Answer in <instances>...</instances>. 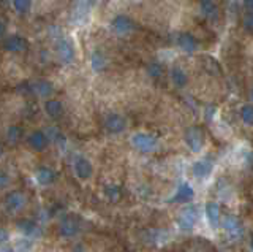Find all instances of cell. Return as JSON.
<instances>
[{"label": "cell", "mask_w": 253, "mask_h": 252, "mask_svg": "<svg viewBox=\"0 0 253 252\" xmlns=\"http://www.w3.org/2000/svg\"><path fill=\"white\" fill-rule=\"evenodd\" d=\"M221 227H223V232L229 241H236L242 238L244 227H242V222L236 216H231V214L225 216L221 219Z\"/></svg>", "instance_id": "1"}, {"label": "cell", "mask_w": 253, "mask_h": 252, "mask_svg": "<svg viewBox=\"0 0 253 252\" xmlns=\"http://www.w3.org/2000/svg\"><path fill=\"white\" fill-rule=\"evenodd\" d=\"M131 145L141 152H152L157 149L158 141L155 137L149 135V133H134L131 137Z\"/></svg>", "instance_id": "2"}, {"label": "cell", "mask_w": 253, "mask_h": 252, "mask_svg": "<svg viewBox=\"0 0 253 252\" xmlns=\"http://www.w3.org/2000/svg\"><path fill=\"white\" fill-rule=\"evenodd\" d=\"M26 203H27L26 194H22L19 191H14V192H10L5 197L3 206H5V209L8 212H18V211H21L24 206H26Z\"/></svg>", "instance_id": "3"}, {"label": "cell", "mask_w": 253, "mask_h": 252, "mask_svg": "<svg viewBox=\"0 0 253 252\" xmlns=\"http://www.w3.org/2000/svg\"><path fill=\"white\" fill-rule=\"evenodd\" d=\"M198 220V209L196 206H187L180 211V214L177 217V224L184 232L192 230Z\"/></svg>", "instance_id": "4"}, {"label": "cell", "mask_w": 253, "mask_h": 252, "mask_svg": "<svg viewBox=\"0 0 253 252\" xmlns=\"http://www.w3.org/2000/svg\"><path fill=\"white\" fill-rule=\"evenodd\" d=\"M185 143L193 152H200L204 145V133L200 127H190L185 132Z\"/></svg>", "instance_id": "5"}, {"label": "cell", "mask_w": 253, "mask_h": 252, "mask_svg": "<svg viewBox=\"0 0 253 252\" xmlns=\"http://www.w3.org/2000/svg\"><path fill=\"white\" fill-rule=\"evenodd\" d=\"M111 26H113V30L119 35H126L133 30V22L128 16H125V14H119V16H116L113 19V22H111Z\"/></svg>", "instance_id": "6"}, {"label": "cell", "mask_w": 253, "mask_h": 252, "mask_svg": "<svg viewBox=\"0 0 253 252\" xmlns=\"http://www.w3.org/2000/svg\"><path fill=\"white\" fill-rule=\"evenodd\" d=\"M105 127L109 133H122L126 127V122L121 114H108L105 119Z\"/></svg>", "instance_id": "7"}, {"label": "cell", "mask_w": 253, "mask_h": 252, "mask_svg": "<svg viewBox=\"0 0 253 252\" xmlns=\"http://www.w3.org/2000/svg\"><path fill=\"white\" fill-rule=\"evenodd\" d=\"M27 141H29V146L34 149V151H44V149L47 148V143H49V138H47V135L44 132L35 130L29 135Z\"/></svg>", "instance_id": "8"}, {"label": "cell", "mask_w": 253, "mask_h": 252, "mask_svg": "<svg viewBox=\"0 0 253 252\" xmlns=\"http://www.w3.org/2000/svg\"><path fill=\"white\" fill-rule=\"evenodd\" d=\"M75 173L79 179H89L93 173L92 163L85 159V157H78L75 160Z\"/></svg>", "instance_id": "9"}, {"label": "cell", "mask_w": 253, "mask_h": 252, "mask_svg": "<svg viewBox=\"0 0 253 252\" xmlns=\"http://www.w3.org/2000/svg\"><path fill=\"white\" fill-rule=\"evenodd\" d=\"M55 51H57L59 57H60V60L63 62V64H70V62H73L75 50L67 40H59L57 46H55Z\"/></svg>", "instance_id": "10"}, {"label": "cell", "mask_w": 253, "mask_h": 252, "mask_svg": "<svg viewBox=\"0 0 253 252\" xmlns=\"http://www.w3.org/2000/svg\"><path fill=\"white\" fill-rule=\"evenodd\" d=\"M59 232H60L62 236H65V238H71V236H75L79 232L78 220L75 217H65L59 225Z\"/></svg>", "instance_id": "11"}, {"label": "cell", "mask_w": 253, "mask_h": 252, "mask_svg": "<svg viewBox=\"0 0 253 252\" xmlns=\"http://www.w3.org/2000/svg\"><path fill=\"white\" fill-rule=\"evenodd\" d=\"M26 48H27V43L19 35H11L5 40V50L8 52H22V51H26Z\"/></svg>", "instance_id": "12"}, {"label": "cell", "mask_w": 253, "mask_h": 252, "mask_svg": "<svg viewBox=\"0 0 253 252\" xmlns=\"http://www.w3.org/2000/svg\"><path fill=\"white\" fill-rule=\"evenodd\" d=\"M212 168H213V165H212V162L209 159L198 160L193 165V175L198 179H204V178H208L211 173H212Z\"/></svg>", "instance_id": "13"}, {"label": "cell", "mask_w": 253, "mask_h": 252, "mask_svg": "<svg viewBox=\"0 0 253 252\" xmlns=\"http://www.w3.org/2000/svg\"><path fill=\"white\" fill-rule=\"evenodd\" d=\"M206 216H208V220L212 228H217L221 222H220V206L215 202H209L206 204Z\"/></svg>", "instance_id": "14"}, {"label": "cell", "mask_w": 253, "mask_h": 252, "mask_svg": "<svg viewBox=\"0 0 253 252\" xmlns=\"http://www.w3.org/2000/svg\"><path fill=\"white\" fill-rule=\"evenodd\" d=\"M177 45H179V48L182 51H185L188 54L195 52L196 48H198V42L195 40V37L190 35V34H180L179 38H177Z\"/></svg>", "instance_id": "15"}, {"label": "cell", "mask_w": 253, "mask_h": 252, "mask_svg": "<svg viewBox=\"0 0 253 252\" xmlns=\"http://www.w3.org/2000/svg\"><path fill=\"white\" fill-rule=\"evenodd\" d=\"M193 195H195V192H193L192 186L187 184V183H182V184L177 187L176 195H174V202H177V203L190 202V200L193 199Z\"/></svg>", "instance_id": "16"}, {"label": "cell", "mask_w": 253, "mask_h": 252, "mask_svg": "<svg viewBox=\"0 0 253 252\" xmlns=\"http://www.w3.org/2000/svg\"><path fill=\"white\" fill-rule=\"evenodd\" d=\"M89 10H90V5L87 0H78L73 10V19L76 22H83L87 18V14H89Z\"/></svg>", "instance_id": "17"}, {"label": "cell", "mask_w": 253, "mask_h": 252, "mask_svg": "<svg viewBox=\"0 0 253 252\" xmlns=\"http://www.w3.org/2000/svg\"><path fill=\"white\" fill-rule=\"evenodd\" d=\"M35 178H37V181H38V184L47 186V184H51L52 181L55 179V173H54V170H51L49 167H40V168L37 170Z\"/></svg>", "instance_id": "18"}, {"label": "cell", "mask_w": 253, "mask_h": 252, "mask_svg": "<svg viewBox=\"0 0 253 252\" xmlns=\"http://www.w3.org/2000/svg\"><path fill=\"white\" fill-rule=\"evenodd\" d=\"M32 92H35L40 97H49L52 94V84L44 80H38L32 84Z\"/></svg>", "instance_id": "19"}, {"label": "cell", "mask_w": 253, "mask_h": 252, "mask_svg": "<svg viewBox=\"0 0 253 252\" xmlns=\"http://www.w3.org/2000/svg\"><path fill=\"white\" fill-rule=\"evenodd\" d=\"M171 80H172L174 86H177V88H184V86L188 83L187 73L180 67H174L171 70Z\"/></svg>", "instance_id": "20"}, {"label": "cell", "mask_w": 253, "mask_h": 252, "mask_svg": "<svg viewBox=\"0 0 253 252\" xmlns=\"http://www.w3.org/2000/svg\"><path fill=\"white\" fill-rule=\"evenodd\" d=\"M90 65L93 68V72H101L106 67V59L100 51H93L90 56Z\"/></svg>", "instance_id": "21"}, {"label": "cell", "mask_w": 253, "mask_h": 252, "mask_svg": "<svg viewBox=\"0 0 253 252\" xmlns=\"http://www.w3.org/2000/svg\"><path fill=\"white\" fill-rule=\"evenodd\" d=\"M44 109H46V113L47 116H51V117H57L62 114L63 111V106L59 100H47L46 101V105H44Z\"/></svg>", "instance_id": "22"}, {"label": "cell", "mask_w": 253, "mask_h": 252, "mask_svg": "<svg viewBox=\"0 0 253 252\" xmlns=\"http://www.w3.org/2000/svg\"><path fill=\"white\" fill-rule=\"evenodd\" d=\"M201 11L206 18H217L218 16V8H217V5L213 3V0H208V2H203L201 3Z\"/></svg>", "instance_id": "23"}, {"label": "cell", "mask_w": 253, "mask_h": 252, "mask_svg": "<svg viewBox=\"0 0 253 252\" xmlns=\"http://www.w3.org/2000/svg\"><path fill=\"white\" fill-rule=\"evenodd\" d=\"M18 228L26 236H30V235L37 233V224H34L32 220H21V222L18 224Z\"/></svg>", "instance_id": "24"}, {"label": "cell", "mask_w": 253, "mask_h": 252, "mask_svg": "<svg viewBox=\"0 0 253 252\" xmlns=\"http://www.w3.org/2000/svg\"><path fill=\"white\" fill-rule=\"evenodd\" d=\"M14 10L21 14H27L32 8V0H13Z\"/></svg>", "instance_id": "25"}, {"label": "cell", "mask_w": 253, "mask_h": 252, "mask_svg": "<svg viewBox=\"0 0 253 252\" xmlns=\"http://www.w3.org/2000/svg\"><path fill=\"white\" fill-rule=\"evenodd\" d=\"M105 195H106V199H109L111 202H117L119 199H121V189H119V186L108 184L105 187Z\"/></svg>", "instance_id": "26"}, {"label": "cell", "mask_w": 253, "mask_h": 252, "mask_svg": "<svg viewBox=\"0 0 253 252\" xmlns=\"http://www.w3.org/2000/svg\"><path fill=\"white\" fill-rule=\"evenodd\" d=\"M241 117L247 125H253V105H244L241 109Z\"/></svg>", "instance_id": "27"}, {"label": "cell", "mask_w": 253, "mask_h": 252, "mask_svg": "<svg viewBox=\"0 0 253 252\" xmlns=\"http://www.w3.org/2000/svg\"><path fill=\"white\" fill-rule=\"evenodd\" d=\"M21 135H22V132H21L19 127H16V125L10 127V129H8V132H6V138H8V141H10V143H18Z\"/></svg>", "instance_id": "28"}, {"label": "cell", "mask_w": 253, "mask_h": 252, "mask_svg": "<svg viewBox=\"0 0 253 252\" xmlns=\"http://www.w3.org/2000/svg\"><path fill=\"white\" fill-rule=\"evenodd\" d=\"M147 73H149V76H152V78H160L162 73H163V68H162L160 64H150L147 67Z\"/></svg>", "instance_id": "29"}, {"label": "cell", "mask_w": 253, "mask_h": 252, "mask_svg": "<svg viewBox=\"0 0 253 252\" xmlns=\"http://www.w3.org/2000/svg\"><path fill=\"white\" fill-rule=\"evenodd\" d=\"M244 29L247 30V32L253 34V11L244 18Z\"/></svg>", "instance_id": "30"}, {"label": "cell", "mask_w": 253, "mask_h": 252, "mask_svg": "<svg viewBox=\"0 0 253 252\" xmlns=\"http://www.w3.org/2000/svg\"><path fill=\"white\" fill-rule=\"evenodd\" d=\"M29 249H30L29 241H19L18 246L14 248V252H29Z\"/></svg>", "instance_id": "31"}, {"label": "cell", "mask_w": 253, "mask_h": 252, "mask_svg": "<svg viewBox=\"0 0 253 252\" xmlns=\"http://www.w3.org/2000/svg\"><path fill=\"white\" fill-rule=\"evenodd\" d=\"M6 183H8L6 173H2V175H0V187H6Z\"/></svg>", "instance_id": "32"}, {"label": "cell", "mask_w": 253, "mask_h": 252, "mask_svg": "<svg viewBox=\"0 0 253 252\" xmlns=\"http://www.w3.org/2000/svg\"><path fill=\"white\" fill-rule=\"evenodd\" d=\"M244 3H245V6H247L249 10L253 11V0H244Z\"/></svg>", "instance_id": "33"}, {"label": "cell", "mask_w": 253, "mask_h": 252, "mask_svg": "<svg viewBox=\"0 0 253 252\" xmlns=\"http://www.w3.org/2000/svg\"><path fill=\"white\" fill-rule=\"evenodd\" d=\"M6 240H8V233H6V230L3 228V230H2V244H5Z\"/></svg>", "instance_id": "34"}, {"label": "cell", "mask_w": 253, "mask_h": 252, "mask_svg": "<svg viewBox=\"0 0 253 252\" xmlns=\"http://www.w3.org/2000/svg\"><path fill=\"white\" fill-rule=\"evenodd\" d=\"M250 248H252V252H253V238H252V241H250Z\"/></svg>", "instance_id": "35"}, {"label": "cell", "mask_w": 253, "mask_h": 252, "mask_svg": "<svg viewBox=\"0 0 253 252\" xmlns=\"http://www.w3.org/2000/svg\"><path fill=\"white\" fill-rule=\"evenodd\" d=\"M252 99H253V91H252Z\"/></svg>", "instance_id": "36"}, {"label": "cell", "mask_w": 253, "mask_h": 252, "mask_svg": "<svg viewBox=\"0 0 253 252\" xmlns=\"http://www.w3.org/2000/svg\"><path fill=\"white\" fill-rule=\"evenodd\" d=\"M203 2H208V0H203Z\"/></svg>", "instance_id": "37"}]
</instances>
